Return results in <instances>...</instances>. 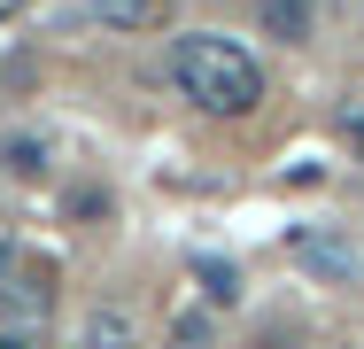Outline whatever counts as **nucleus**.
Masks as SVG:
<instances>
[{"mask_svg": "<svg viewBox=\"0 0 364 349\" xmlns=\"http://www.w3.org/2000/svg\"><path fill=\"white\" fill-rule=\"evenodd\" d=\"M171 85L202 117H248L264 109V63L225 31H178L171 39Z\"/></svg>", "mask_w": 364, "mask_h": 349, "instance_id": "nucleus-1", "label": "nucleus"}, {"mask_svg": "<svg viewBox=\"0 0 364 349\" xmlns=\"http://www.w3.org/2000/svg\"><path fill=\"white\" fill-rule=\"evenodd\" d=\"M287 249H294V264H302V272H318L326 287H349V279H364V249L341 233V225H294Z\"/></svg>", "mask_w": 364, "mask_h": 349, "instance_id": "nucleus-2", "label": "nucleus"}, {"mask_svg": "<svg viewBox=\"0 0 364 349\" xmlns=\"http://www.w3.org/2000/svg\"><path fill=\"white\" fill-rule=\"evenodd\" d=\"M47 303H55V279H47V272H8V279H0V318H8V326L47 318Z\"/></svg>", "mask_w": 364, "mask_h": 349, "instance_id": "nucleus-3", "label": "nucleus"}, {"mask_svg": "<svg viewBox=\"0 0 364 349\" xmlns=\"http://www.w3.org/2000/svg\"><path fill=\"white\" fill-rule=\"evenodd\" d=\"M77 349H140V326H132V311H117V303H93V311H85V326H77Z\"/></svg>", "mask_w": 364, "mask_h": 349, "instance_id": "nucleus-4", "label": "nucleus"}, {"mask_svg": "<svg viewBox=\"0 0 364 349\" xmlns=\"http://www.w3.org/2000/svg\"><path fill=\"white\" fill-rule=\"evenodd\" d=\"M256 16H264V39H287V47H302L310 24H318L310 0H256Z\"/></svg>", "mask_w": 364, "mask_h": 349, "instance_id": "nucleus-5", "label": "nucleus"}, {"mask_svg": "<svg viewBox=\"0 0 364 349\" xmlns=\"http://www.w3.org/2000/svg\"><path fill=\"white\" fill-rule=\"evenodd\" d=\"M93 16H101L109 31H155V24L171 16V0H93Z\"/></svg>", "mask_w": 364, "mask_h": 349, "instance_id": "nucleus-6", "label": "nucleus"}, {"mask_svg": "<svg viewBox=\"0 0 364 349\" xmlns=\"http://www.w3.org/2000/svg\"><path fill=\"white\" fill-rule=\"evenodd\" d=\"M171 349H218V318H210V303L171 318Z\"/></svg>", "mask_w": 364, "mask_h": 349, "instance_id": "nucleus-7", "label": "nucleus"}, {"mask_svg": "<svg viewBox=\"0 0 364 349\" xmlns=\"http://www.w3.org/2000/svg\"><path fill=\"white\" fill-rule=\"evenodd\" d=\"M194 279H202V303H210V311H225V303L240 295V272H232V264H218V256H202V264H194Z\"/></svg>", "mask_w": 364, "mask_h": 349, "instance_id": "nucleus-8", "label": "nucleus"}, {"mask_svg": "<svg viewBox=\"0 0 364 349\" xmlns=\"http://www.w3.org/2000/svg\"><path fill=\"white\" fill-rule=\"evenodd\" d=\"M8 171H16V179H39V171H47V163H39V140H8Z\"/></svg>", "mask_w": 364, "mask_h": 349, "instance_id": "nucleus-9", "label": "nucleus"}, {"mask_svg": "<svg viewBox=\"0 0 364 349\" xmlns=\"http://www.w3.org/2000/svg\"><path fill=\"white\" fill-rule=\"evenodd\" d=\"M256 349H302V334H287V326H272V334H264Z\"/></svg>", "mask_w": 364, "mask_h": 349, "instance_id": "nucleus-10", "label": "nucleus"}, {"mask_svg": "<svg viewBox=\"0 0 364 349\" xmlns=\"http://www.w3.org/2000/svg\"><path fill=\"white\" fill-rule=\"evenodd\" d=\"M0 349H39V342H31L23 326H8V334H0Z\"/></svg>", "mask_w": 364, "mask_h": 349, "instance_id": "nucleus-11", "label": "nucleus"}]
</instances>
